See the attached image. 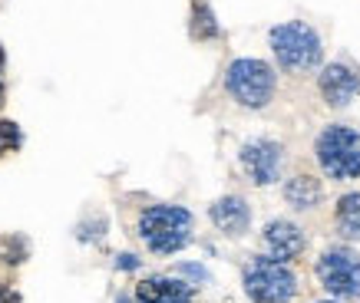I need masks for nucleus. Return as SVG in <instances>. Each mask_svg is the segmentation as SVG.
<instances>
[{
	"instance_id": "obj_1",
	"label": "nucleus",
	"mask_w": 360,
	"mask_h": 303,
	"mask_svg": "<svg viewBox=\"0 0 360 303\" xmlns=\"http://www.w3.org/2000/svg\"><path fill=\"white\" fill-rule=\"evenodd\" d=\"M192 215L179 205H155L146 208L139 217V238L153 254H175L192 241Z\"/></svg>"
},
{
	"instance_id": "obj_2",
	"label": "nucleus",
	"mask_w": 360,
	"mask_h": 303,
	"mask_svg": "<svg viewBox=\"0 0 360 303\" xmlns=\"http://www.w3.org/2000/svg\"><path fill=\"white\" fill-rule=\"evenodd\" d=\"M317 162L321 172L334 182H350L360 178V135L347 126H328L317 135Z\"/></svg>"
},
{
	"instance_id": "obj_3",
	"label": "nucleus",
	"mask_w": 360,
	"mask_h": 303,
	"mask_svg": "<svg viewBox=\"0 0 360 303\" xmlns=\"http://www.w3.org/2000/svg\"><path fill=\"white\" fill-rule=\"evenodd\" d=\"M271 50L288 73H311L321 63V40L301 20L281 23L271 30Z\"/></svg>"
},
{
	"instance_id": "obj_4",
	"label": "nucleus",
	"mask_w": 360,
	"mask_h": 303,
	"mask_svg": "<svg viewBox=\"0 0 360 303\" xmlns=\"http://www.w3.org/2000/svg\"><path fill=\"white\" fill-rule=\"evenodd\" d=\"M225 86H229L231 99H238L241 106L262 109L271 102L278 79L264 60H235L225 73Z\"/></svg>"
},
{
	"instance_id": "obj_5",
	"label": "nucleus",
	"mask_w": 360,
	"mask_h": 303,
	"mask_svg": "<svg viewBox=\"0 0 360 303\" xmlns=\"http://www.w3.org/2000/svg\"><path fill=\"white\" fill-rule=\"evenodd\" d=\"M297 290L295 274L271 257H255L245 267V293L255 303H288Z\"/></svg>"
},
{
	"instance_id": "obj_6",
	"label": "nucleus",
	"mask_w": 360,
	"mask_h": 303,
	"mask_svg": "<svg viewBox=\"0 0 360 303\" xmlns=\"http://www.w3.org/2000/svg\"><path fill=\"white\" fill-rule=\"evenodd\" d=\"M317 281L330 297L357 300L360 297V254L350 248H330L317 257Z\"/></svg>"
},
{
	"instance_id": "obj_7",
	"label": "nucleus",
	"mask_w": 360,
	"mask_h": 303,
	"mask_svg": "<svg viewBox=\"0 0 360 303\" xmlns=\"http://www.w3.org/2000/svg\"><path fill=\"white\" fill-rule=\"evenodd\" d=\"M241 165L255 178V184L278 182V172H281V145L278 142H248L241 149Z\"/></svg>"
},
{
	"instance_id": "obj_8",
	"label": "nucleus",
	"mask_w": 360,
	"mask_h": 303,
	"mask_svg": "<svg viewBox=\"0 0 360 303\" xmlns=\"http://www.w3.org/2000/svg\"><path fill=\"white\" fill-rule=\"evenodd\" d=\"M264 248H268L271 260L284 264V260H295L304 250V234L291 221H271L264 227Z\"/></svg>"
},
{
	"instance_id": "obj_9",
	"label": "nucleus",
	"mask_w": 360,
	"mask_h": 303,
	"mask_svg": "<svg viewBox=\"0 0 360 303\" xmlns=\"http://www.w3.org/2000/svg\"><path fill=\"white\" fill-rule=\"evenodd\" d=\"M317 83H321V93H324V99H328V106H334V109L347 106L350 99L360 93L357 76L350 73L347 66H340V63L324 66V73H321Z\"/></svg>"
},
{
	"instance_id": "obj_10",
	"label": "nucleus",
	"mask_w": 360,
	"mask_h": 303,
	"mask_svg": "<svg viewBox=\"0 0 360 303\" xmlns=\"http://www.w3.org/2000/svg\"><path fill=\"white\" fill-rule=\"evenodd\" d=\"M212 221H215V227L219 231H225L229 238H241L245 231H248L251 224V208L245 198L238 195H229V198H219L215 205H212Z\"/></svg>"
},
{
	"instance_id": "obj_11",
	"label": "nucleus",
	"mask_w": 360,
	"mask_h": 303,
	"mask_svg": "<svg viewBox=\"0 0 360 303\" xmlns=\"http://www.w3.org/2000/svg\"><path fill=\"white\" fill-rule=\"evenodd\" d=\"M136 303H192V287L175 277H146L136 287Z\"/></svg>"
},
{
	"instance_id": "obj_12",
	"label": "nucleus",
	"mask_w": 360,
	"mask_h": 303,
	"mask_svg": "<svg viewBox=\"0 0 360 303\" xmlns=\"http://www.w3.org/2000/svg\"><path fill=\"white\" fill-rule=\"evenodd\" d=\"M284 198H288V205L297 208V211L314 208L317 201H321V182L311 178V175H295L291 182L284 184Z\"/></svg>"
},
{
	"instance_id": "obj_13",
	"label": "nucleus",
	"mask_w": 360,
	"mask_h": 303,
	"mask_svg": "<svg viewBox=\"0 0 360 303\" xmlns=\"http://www.w3.org/2000/svg\"><path fill=\"white\" fill-rule=\"evenodd\" d=\"M338 227L347 238H360V195H344L338 201Z\"/></svg>"
},
{
	"instance_id": "obj_14",
	"label": "nucleus",
	"mask_w": 360,
	"mask_h": 303,
	"mask_svg": "<svg viewBox=\"0 0 360 303\" xmlns=\"http://www.w3.org/2000/svg\"><path fill=\"white\" fill-rule=\"evenodd\" d=\"M192 33H195L198 40L219 36V23H215V17H212L205 0H192Z\"/></svg>"
},
{
	"instance_id": "obj_15",
	"label": "nucleus",
	"mask_w": 360,
	"mask_h": 303,
	"mask_svg": "<svg viewBox=\"0 0 360 303\" xmlns=\"http://www.w3.org/2000/svg\"><path fill=\"white\" fill-rule=\"evenodd\" d=\"M20 149V126L11 119L0 122V155H7V152Z\"/></svg>"
},
{
	"instance_id": "obj_16",
	"label": "nucleus",
	"mask_w": 360,
	"mask_h": 303,
	"mask_svg": "<svg viewBox=\"0 0 360 303\" xmlns=\"http://www.w3.org/2000/svg\"><path fill=\"white\" fill-rule=\"evenodd\" d=\"M179 274L195 277V281H208V271H205V267H198V264H179Z\"/></svg>"
},
{
	"instance_id": "obj_17",
	"label": "nucleus",
	"mask_w": 360,
	"mask_h": 303,
	"mask_svg": "<svg viewBox=\"0 0 360 303\" xmlns=\"http://www.w3.org/2000/svg\"><path fill=\"white\" fill-rule=\"evenodd\" d=\"M116 264H120L122 271H136V267H139V257H132V254H120Z\"/></svg>"
},
{
	"instance_id": "obj_18",
	"label": "nucleus",
	"mask_w": 360,
	"mask_h": 303,
	"mask_svg": "<svg viewBox=\"0 0 360 303\" xmlns=\"http://www.w3.org/2000/svg\"><path fill=\"white\" fill-rule=\"evenodd\" d=\"M0 303H20V293L11 287H0Z\"/></svg>"
},
{
	"instance_id": "obj_19",
	"label": "nucleus",
	"mask_w": 360,
	"mask_h": 303,
	"mask_svg": "<svg viewBox=\"0 0 360 303\" xmlns=\"http://www.w3.org/2000/svg\"><path fill=\"white\" fill-rule=\"evenodd\" d=\"M0 69H4V46H0Z\"/></svg>"
},
{
	"instance_id": "obj_20",
	"label": "nucleus",
	"mask_w": 360,
	"mask_h": 303,
	"mask_svg": "<svg viewBox=\"0 0 360 303\" xmlns=\"http://www.w3.org/2000/svg\"><path fill=\"white\" fill-rule=\"evenodd\" d=\"M0 102H4V86H0Z\"/></svg>"
},
{
	"instance_id": "obj_21",
	"label": "nucleus",
	"mask_w": 360,
	"mask_h": 303,
	"mask_svg": "<svg viewBox=\"0 0 360 303\" xmlns=\"http://www.w3.org/2000/svg\"><path fill=\"white\" fill-rule=\"evenodd\" d=\"M317 303H330V300H317Z\"/></svg>"
}]
</instances>
